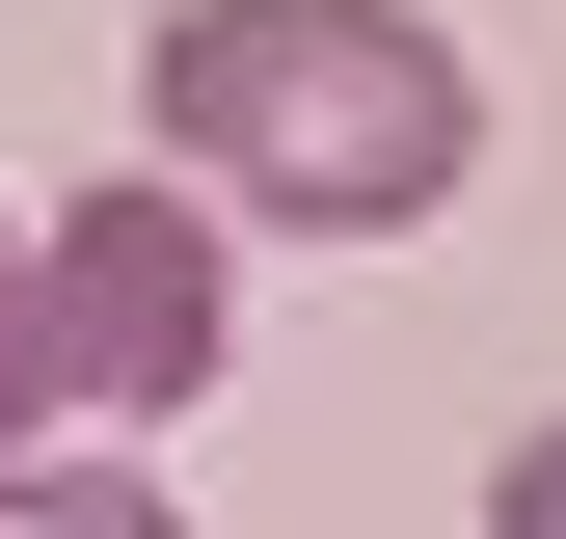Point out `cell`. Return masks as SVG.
Instances as JSON below:
<instances>
[{
	"mask_svg": "<svg viewBox=\"0 0 566 539\" xmlns=\"http://www.w3.org/2000/svg\"><path fill=\"white\" fill-rule=\"evenodd\" d=\"M54 432V297H28V216H0V458Z\"/></svg>",
	"mask_w": 566,
	"mask_h": 539,
	"instance_id": "obj_4",
	"label": "cell"
},
{
	"mask_svg": "<svg viewBox=\"0 0 566 539\" xmlns=\"http://www.w3.org/2000/svg\"><path fill=\"white\" fill-rule=\"evenodd\" d=\"M135 135L270 243H405L485 189V54L432 0H163L135 28Z\"/></svg>",
	"mask_w": 566,
	"mask_h": 539,
	"instance_id": "obj_1",
	"label": "cell"
},
{
	"mask_svg": "<svg viewBox=\"0 0 566 539\" xmlns=\"http://www.w3.org/2000/svg\"><path fill=\"white\" fill-rule=\"evenodd\" d=\"M28 297H54V432H189L243 351V216L189 162H108L28 216Z\"/></svg>",
	"mask_w": 566,
	"mask_h": 539,
	"instance_id": "obj_2",
	"label": "cell"
},
{
	"mask_svg": "<svg viewBox=\"0 0 566 539\" xmlns=\"http://www.w3.org/2000/svg\"><path fill=\"white\" fill-rule=\"evenodd\" d=\"M485 539H566V432H513V486H485Z\"/></svg>",
	"mask_w": 566,
	"mask_h": 539,
	"instance_id": "obj_5",
	"label": "cell"
},
{
	"mask_svg": "<svg viewBox=\"0 0 566 539\" xmlns=\"http://www.w3.org/2000/svg\"><path fill=\"white\" fill-rule=\"evenodd\" d=\"M0 539H189V512H163L135 432H28V458H0Z\"/></svg>",
	"mask_w": 566,
	"mask_h": 539,
	"instance_id": "obj_3",
	"label": "cell"
}]
</instances>
